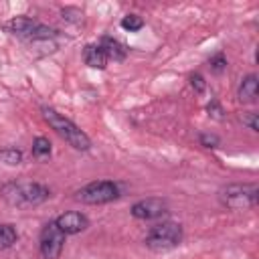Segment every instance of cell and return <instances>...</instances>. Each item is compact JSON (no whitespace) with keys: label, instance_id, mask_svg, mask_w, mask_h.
<instances>
[{"label":"cell","instance_id":"6","mask_svg":"<svg viewBox=\"0 0 259 259\" xmlns=\"http://www.w3.org/2000/svg\"><path fill=\"white\" fill-rule=\"evenodd\" d=\"M6 28L12 32V34H18V36H24V38H30V40H49L55 36V30L28 18V16H16L12 18Z\"/></svg>","mask_w":259,"mask_h":259},{"label":"cell","instance_id":"14","mask_svg":"<svg viewBox=\"0 0 259 259\" xmlns=\"http://www.w3.org/2000/svg\"><path fill=\"white\" fill-rule=\"evenodd\" d=\"M32 156L34 158H49L51 156V142L42 136H38L32 142Z\"/></svg>","mask_w":259,"mask_h":259},{"label":"cell","instance_id":"8","mask_svg":"<svg viewBox=\"0 0 259 259\" xmlns=\"http://www.w3.org/2000/svg\"><path fill=\"white\" fill-rule=\"evenodd\" d=\"M168 210V204L166 200L162 198H144V200H138L134 206H132V214L136 219H142V221H150V219H158L162 217L164 212Z\"/></svg>","mask_w":259,"mask_h":259},{"label":"cell","instance_id":"15","mask_svg":"<svg viewBox=\"0 0 259 259\" xmlns=\"http://www.w3.org/2000/svg\"><path fill=\"white\" fill-rule=\"evenodd\" d=\"M0 160L8 166H18L22 162V152L16 148H4V150H0Z\"/></svg>","mask_w":259,"mask_h":259},{"label":"cell","instance_id":"13","mask_svg":"<svg viewBox=\"0 0 259 259\" xmlns=\"http://www.w3.org/2000/svg\"><path fill=\"white\" fill-rule=\"evenodd\" d=\"M16 229L12 225H0V251L8 249L16 243Z\"/></svg>","mask_w":259,"mask_h":259},{"label":"cell","instance_id":"17","mask_svg":"<svg viewBox=\"0 0 259 259\" xmlns=\"http://www.w3.org/2000/svg\"><path fill=\"white\" fill-rule=\"evenodd\" d=\"M210 67H212V71H217V73L225 71V69H227V59H225V55H223V53H217V55L210 59Z\"/></svg>","mask_w":259,"mask_h":259},{"label":"cell","instance_id":"1","mask_svg":"<svg viewBox=\"0 0 259 259\" xmlns=\"http://www.w3.org/2000/svg\"><path fill=\"white\" fill-rule=\"evenodd\" d=\"M2 196L12 206H36L45 202L51 192L40 182H8L2 186Z\"/></svg>","mask_w":259,"mask_h":259},{"label":"cell","instance_id":"20","mask_svg":"<svg viewBox=\"0 0 259 259\" xmlns=\"http://www.w3.org/2000/svg\"><path fill=\"white\" fill-rule=\"evenodd\" d=\"M200 144L204 148H217L219 146V138L214 134H200Z\"/></svg>","mask_w":259,"mask_h":259},{"label":"cell","instance_id":"18","mask_svg":"<svg viewBox=\"0 0 259 259\" xmlns=\"http://www.w3.org/2000/svg\"><path fill=\"white\" fill-rule=\"evenodd\" d=\"M206 111H208V115L214 117V119H223V117H225V115H223L225 111H223V107H221V103H219L217 99H212V101L206 105Z\"/></svg>","mask_w":259,"mask_h":259},{"label":"cell","instance_id":"21","mask_svg":"<svg viewBox=\"0 0 259 259\" xmlns=\"http://www.w3.org/2000/svg\"><path fill=\"white\" fill-rule=\"evenodd\" d=\"M257 113H253V111H247V113H243V123H247L249 125V130H253V132H257Z\"/></svg>","mask_w":259,"mask_h":259},{"label":"cell","instance_id":"12","mask_svg":"<svg viewBox=\"0 0 259 259\" xmlns=\"http://www.w3.org/2000/svg\"><path fill=\"white\" fill-rule=\"evenodd\" d=\"M99 47L103 49V53L107 55V59H113V61H123L125 55H127V49L119 40H115L113 36H103L99 40Z\"/></svg>","mask_w":259,"mask_h":259},{"label":"cell","instance_id":"16","mask_svg":"<svg viewBox=\"0 0 259 259\" xmlns=\"http://www.w3.org/2000/svg\"><path fill=\"white\" fill-rule=\"evenodd\" d=\"M142 26H144V20H142V16H138V14H127V16L121 18V28H125V30H130V32H136V30H140Z\"/></svg>","mask_w":259,"mask_h":259},{"label":"cell","instance_id":"4","mask_svg":"<svg viewBox=\"0 0 259 259\" xmlns=\"http://www.w3.org/2000/svg\"><path fill=\"white\" fill-rule=\"evenodd\" d=\"M180 241H182V227L178 223H172V221H166V223L152 227L150 233L146 235V245L154 251L172 249Z\"/></svg>","mask_w":259,"mask_h":259},{"label":"cell","instance_id":"3","mask_svg":"<svg viewBox=\"0 0 259 259\" xmlns=\"http://www.w3.org/2000/svg\"><path fill=\"white\" fill-rule=\"evenodd\" d=\"M259 198L257 184H229L221 188L219 200L223 206L239 210V208H253Z\"/></svg>","mask_w":259,"mask_h":259},{"label":"cell","instance_id":"11","mask_svg":"<svg viewBox=\"0 0 259 259\" xmlns=\"http://www.w3.org/2000/svg\"><path fill=\"white\" fill-rule=\"evenodd\" d=\"M83 59L91 69H105L109 63L107 55L103 53V49L99 45H87L83 51Z\"/></svg>","mask_w":259,"mask_h":259},{"label":"cell","instance_id":"10","mask_svg":"<svg viewBox=\"0 0 259 259\" xmlns=\"http://www.w3.org/2000/svg\"><path fill=\"white\" fill-rule=\"evenodd\" d=\"M239 101L243 103H255L257 101V95H259V81H257V75H247L241 79V85H239Z\"/></svg>","mask_w":259,"mask_h":259},{"label":"cell","instance_id":"7","mask_svg":"<svg viewBox=\"0 0 259 259\" xmlns=\"http://www.w3.org/2000/svg\"><path fill=\"white\" fill-rule=\"evenodd\" d=\"M40 255L45 259H59L61 251H63V245H65V233L55 225V223H49L45 225V229L40 231Z\"/></svg>","mask_w":259,"mask_h":259},{"label":"cell","instance_id":"5","mask_svg":"<svg viewBox=\"0 0 259 259\" xmlns=\"http://www.w3.org/2000/svg\"><path fill=\"white\" fill-rule=\"evenodd\" d=\"M117 196H119L117 184H113L111 180H95L83 186L75 198L85 204H105V202L115 200Z\"/></svg>","mask_w":259,"mask_h":259},{"label":"cell","instance_id":"9","mask_svg":"<svg viewBox=\"0 0 259 259\" xmlns=\"http://www.w3.org/2000/svg\"><path fill=\"white\" fill-rule=\"evenodd\" d=\"M55 225L65 233V235H77L81 231H85L89 227V219L83 214V212H63L61 217H57Z\"/></svg>","mask_w":259,"mask_h":259},{"label":"cell","instance_id":"19","mask_svg":"<svg viewBox=\"0 0 259 259\" xmlns=\"http://www.w3.org/2000/svg\"><path fill=\"white\" fill-rule=\"evenodd\" d=\"M190 85H192V89H194L196 93H204V89H206V83H204L202 75H198V73L190 75Z\"/></svg>","mask_w":259,"mask_h":259},{"label":"cell","instance_id":"2","mask_svg":"<svg viewBox=\"0 0 259 259\" xmlns=\"http://www.w3.org/2000/svg\"><path fill=\"white\" fill-rule=\"evenodd\" d=\"M42 117H45V121H47L71 148L81 150V152H85V150L91 148V140L87 138V134L81 132V130H79L71 119H67L65 115L57 113V111L51 109V107H42Z\"/></svg>","mask_w":259,"mask_h":259}]
</instances>
